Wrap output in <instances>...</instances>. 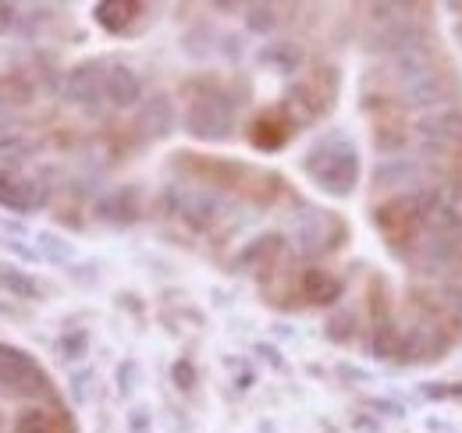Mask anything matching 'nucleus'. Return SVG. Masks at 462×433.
<instances>
[{"label": "nucleus", "mask_w": 462, "mask_h": 433, "mask_svg": "<svg viewBox=\"0 0 462 433\" xmlns=\"http://www.w3.org/2000/svg\"><path fill=\"white\" fill-rule=\"evenodd\" d=\"M51 189L29 178H18L11 170H0V207L14 210V214H32L40 207H47Z\"/></svg>", "instance_id": "obj_5"}, {"label": "nucleus", "mask_w": 462, "mask_h": 433, "mask_svg": "<svg viewBox=\"0 0 462 433\" xmlns=\"http://www.w3.org/2000/svg\"><path fill=\"white\" fill-rule=\"evenodd\" d=\"M93 216H97V220H107V224H132V220L139 216V192H135L132 185L111 189L107 196L97 199Z\"/></svg>", "instance_id": "obj_10"}, {"label": "nucleus", "mask_w": 462, "mask_h": 433, "mask_svg": "<svg viewBox=\"0 0 462 433\" xmlns=\"http://www.w3.org/2000/svg\"><path fill=\"white\" fill-rule=\"evenodd\" d=\"M302 47H295V43H274V47H263L260 51V64H267V68H274L278 75H295L299 68H302Z\"/></svg>", "instance_id": "obj_17"}, {"label": "nucleus", "mask_w": 462, "mask_h": 433, "mask_svg": "<svg viewBox=\"0 0 462 433\" xmlns=\"http://www.w3.org/2000/svg\"><path fill=\"white\" fill-rule=\"evenodd\" d=\"M174 210L192 227H210L221 214V199L214 192H174Z\"/></svg>", "instance_id": "obj_11"}, {"label": "nucleus", "mask_w": 462, "mask_h": 433, "mask_svg": "<svg viewBox=\"0 0 462 433\" xmlns=\"http://www.w3.org/2000/svg\"><path fill=\"white\" fill-rule=\"evenodd\" d=\"M420 132L434 143V150H459L462 146V110H434L420 121Z\"/></svg>", "instance_id": "obj_8"}, {"label": "nucleus", "mask_w": 462, "mask_h": 433, "mask_svg": "<svg viewBox=\"0 0 462 433\" xmlns=\"http://www.w3.org/2000/svg\"><path fill=\"white\" fill-rule=\"evenodd\" d=\"M245 25H249V32H271L278 25V11L271 4H249L245 7Z\"/></svg>", "instance_id": "obj_20"}, {"label": "nucleus", "mask_w": 462, "mask_h": 433, "mask_svg": "<svg viewBox=\"0 0 462 433\" xmlns=\"http://www.w3.org/2000/svg\"><path fill=\"white\" fill-rule=\"evenodd\" d=\"M18 25V7L14 4H0V36H7Z\"/></svg>", "instance_id": "obj_23"}, {"label": "nucleus", "mask_w": 462, "mask_h": 433, "mask_svg": "<svg viewBox=\"0 0 462 433\" xmlns=\"http://www.w3.org/2000/svg\"><path fill=\"white\" fill-rule=\"evenodd\" d=\"M335 231L342 235L335 214H310V216H302L299 227H295V245H299V253H306V256H320V253H328V249H338V245H335Z\"/></svg>", "instance_id": "obj_7"}, {"label": "nucleus", "mask_w": 462, "mask_h": 433, "mask_svg": "<svg viewBox=\"0 0 462 433\" xmlns=\"http://www.w3.org/2000/svg\"><path fill=\"white\" fill-rule=\"evenodd\" d=\"M104 93L115 107H135L143 100V82L139 75L128 68V64H111L107 68V82H104Z\"/></svg>", "instance_id": "obj_13"}, {"label": "nucleus", "mask_w": 462, "mask_h": 433, "mask_svg": "<svg viewBox=\"0 0 462 433\" xmlns=\"http://www.w3.org/2000/svg\"><path fill=\"white\" fill-rule=\"evenodd\" d=\"M146 7L143 4H125V0H104V4H97L93 7V14H97V22L107 29V32H128L132 29V22H135V14H143Z\"/></svg>", "instance_id": "obj_16"}, {"label": "nucleus", "mask_w": 462, "mask_h": 433, "mask_svg": "<svg viewBox=\"0 0 462 433\" xmlns=\"http://www.w3.org/2000/svg\"><path fill=\"white\" fill-rule=\"evenodd\" d=\"M377 227H381L395 245H405L409 238H416V227H420V207H416V199H409V196L388 199V203L377 210Z\"/></svg>", "instance_id": "obj_6"}, {"label": "nucleus", "mask_w": 462, "mask_h": 433, "mask_svg": "<svg viewBox=\"0 0 462 433\" xmlns=\"http://www.w3.org/2000/svg\"><path fill=\"white\" fill-rule=\"evenodd\" d=\"M104 82H107V68L100 60H82L64 75V97L79 107H93L107 97Z\"/></svg>", "instance_id": "obj_4"}, {"label": "nucleus", "mask_w": 462, "mask_h": 433, "mask_svg": "<svg viewBox=\"0 0 462 433\" xmlns=\"http://www.w3.org/2000/svg\"><path fill=\"white\" fill-rule=\"evenodd\" d=\"M306 174L331 196H348L359 181V157L346 139H320L310 157H306Z\"/></svg>", "instance_id": "obj_1"}, {"label": "nucleus", "mask_w": 462, "mask_h": 433, "mask_svg": "<svg viewBox=\"0 0 462 433\" xmlns=\"http://www.w3.org/2000/svg\"><path fill=\"white\" fill-rule=\"evenodd\" d=\"M135 128L146 135V139H164V135H171L174 128V104L168 93H157V97H150L139 114H135Z\"/></svg>", "instance_id": "obj_9"}, {"label": "nucleus", "mask_w": 462, "mask_h": 433, "mask_svg": "<svg viewBox=\"0 0 462 433\" xmlns=\"http://www.w3.org/2000/svg\"><path fill=\"white\" fill-rule=\"evenodd\" d=\"M171 380H174V387L189 391V387L196 383V370H192V363H189V359H178V363H174V370H171Z\"/></svg>", "instance_id": "obj_22"}, {"label": "nucleus", "mask_w": 462, "mask_h": 433, "mask_svg": "<svg viewBox=\"0 0 462 433\" xmlns=\"http://www.w3.org/2000/svg\"><path fill=\"white\" fill-rule=\"evenodd\" d=\"M86 348H89L86 330H68V334L60 337V359H64V363H79V359L86 355Z\"/></svg>", "instance_id": "obj_21"}, {"label": "nucleus", "mask_w": 462, "mask_h": 433, "mask_svg": "<svg viewBox=\"0 0 462 433\" xmlns=\"http://www.w3.org/2000/svg\"><path fill=\"white\" fill-rule=\"evenodd\" d=\"M128 430H132V433H150V412H146V409H135V412L128 416Z\"/></svg>", "instance_id": "obj_24"}, {"label": "nucleus", "mask_w": 462, "mask_h": 433, "mask_svg": "<svg viewBox=\"0 0 462 433\" xmlns=\"http://www.w3.org/2000/svg\"><path fill=\"white\" fill-rule=\"evenodd\" d=\"M14 433H75V430H71V419L68 416L32 405V409H22L14 416Z\"/></svg>", "instance_id": "obj_14"}, {"label": "nucleus", "mask_w": 462, "mask_h": 433, "mask_svg": "<svg viewBox=\"0 0 462 433\" xmlns=\"http://www.w3.org/2000/svg\"><path fill=\"white\" fill-rule=\"evenodd\" d=\"M0 391H7L14 398H47L54 391V383L25 348L0 341Z\"/></svg>", "instance_id": "obj_2"}, {"label": "nucleus", "mask_w": 462, "mask_h": 433, "mask_svg": "<svg viewBox=\"0 0 462 433\" xmlns=\"http://www.w3.org/2000/svg\"><path fill=\"white\" fill-rule=\"evenodd\" d=\"M36 245H40L36 253H40L43 260H51V263H68V260L75 256V249H71L60 235H54V231H40V235H36Z\"/></svg>", "instance_id": "obj_19"}, {"label": "nucleus", "mask_w": 462, "mask_h": 433, "mask_svg": "<svg viewBox=\"0 0 462 433\" xmlns=\"http://www.w3.org/2000/svg\"><path fill=\"white\" fill-rule=\"evenodd\" d=\"M185 128L189 135L203 139V143H217V139H228L235 132V107L221 93H207V97H196L189 110H185Z\"/></svg>", "instance_id": "obj_3"}, {"label": "nucleus", "mask_w": 462, "mask_h": 433, "mask_svg": "<svg viewBox=\"0 0 462 433\" xmlns=\"http://www.w3.org/2000/svg\"><path fill=\"white\" fill-rule=\"evenodd\" d=\"M0 288L14 299H40V284L18 267H4L0 263Z\"/></svg>", "instance_id": "obj_18"}, {"label": "nucleus", "mask_w": 462, "mask_h": 433, "mask_svg": "<svg viewBox=\"0 0 462 433\" xmlns=\"http://www.w3.org/2000/svg\"><path fill=\"white\" fill-rule=\"evenodd\" d=\"M289 135H291V121H285V114H282V110L260 114V117L253 121V128H249L253 146H256V150H267V153L282 150V146L289 143Z\"/></svg>", "instance_id": "obj_12"}, {"label": "nucleus", "mask_w": 462, "mask_h": 433, "mask_svg": "<svg viewBox=\"0 0 462 433\" xmlns=\"http://www.w3.org/2000/svg\"><path fill=\"white\" fill-rule=\"evenodd\" d=\"M299 288H302V299L313 302V306H331L342 295V281L328 271H306Z\"/></svg>", "instance_id": "obj_15"}]
</instances>
